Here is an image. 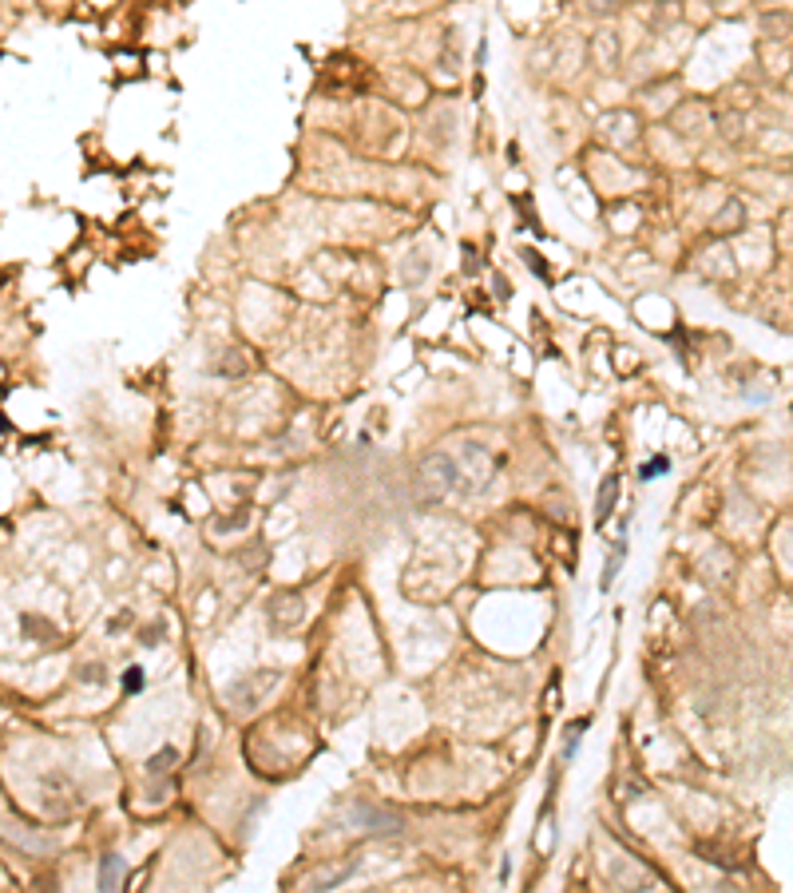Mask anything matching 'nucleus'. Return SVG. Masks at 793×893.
<instances>
[{
    "mask_svg": "<svg viewBox=\"0 0 793 893\" xmlns=\"http://www.w3.org/2000/svg\"><path fill=\"white\" fill-rule=\"evenodd\" d=\"M421 481H425V493L429 500H440L445 493H452L460 481V469L452 457H445V452H433L425 464H421Z\"/></svg>",
    "mask_w": 793,
    "mask_h": 893,
    "instance_id": "1",
    "label": "nucleus"
},
{
    "mask_svg": "<svg viewBox=\"0 0 793 893\" xmlns=\"http://www.w3.org/2000/svg\"><path fill=\"white\" fill-rule=\"evenodd\" d=\"M278 684V672H258L251 675V679H242V684H234L227 691V707L239 711V715H246V711H254L258 703H263V696L270 691V687Z\"/></svg>",
    "mask_w": 793,
    "mask_h": 893,
    "instance_id": "2",
    "label": "nucleus"
},
{
    "mask_svg": "<svg viewBox=\"0 0 793 893\" xmlns=\"http://www.w3.org/2000/svg\"><path fill=\"white\" fill-rule=\"evenodd\" d=\"M270 620H274V627H294L302 620V596L294 592H282L278 596V603H270Z\"/></svg>",
    "mask_w": 793,
    "mask_h": 893,
    "instance_id": "3",
    "label": "nucleus"
},
{
    "mask_svg": "<svg viewBox=\"0 0 793 893\" xmlns=\"http://www.w3.org/2000/svg\"><path fill=\"white\" fill-rule=\"evenodd\" d=\"M615 500H619V476H607L599 485V500H596V524H603L615 512Z\"/></svg>",
    "mask_w": 793,
    "mask_h": 893,
    "instance_id": "4",
    "label": "nucleus"
},
{
    "mask_svg": "<svg viewBox=\"0 0 793 893\" xmlns=\"http://www.w3.org/2000/svg\"><path fill=\"white\" fill-rule=\"evenodd\" d=\"M124 878H127V870H124V858H104V870H100V885L104 890H119L124 885Z\"/></svg>",
    "mask_w": 793,
    "mask_h": 893,
    "instance_id": "5",
    "label": "nucleus"
},
{
    "mask_svg": "<svg viewBox=\"0 0 793 893\" xmlns=\"http://www.w3.org/2000/svg\"><path fill=\"white\" fill-rule=\"evenodd\" d=\"M175 758H179V754H175V747H167V751H159L155 758H151L148 770H151V775H163V770H171Z\"/></svg>",
    "mask_w": 793,
    "mask_h": 893,
    "instance_id": "6",
    "label": "nucleus"
},
{
    "mask_svg": "<svg viewBox=\"0 0 793 893\" xmlns=\"http://www.w3.org/2000/svg\"><path fill=\"white\" fill-rule=\"evenodd\" d=\"M667 469H670V461H667V457H655V461H647L643 469H639V476H643V481H651V476L667 473Z\"/></svg>",
    "mask_w": 793,
    "mask_h": 893,
    "instance_id": "7",
    "label": "nucleus"
},
{
    "mask_svg": "<svg viewBox=\"0 0 793 893\" xmlns=\"http://www.w3.org/2000/svg\"><path fill=\"white\" fill-rule=\"evenodd\" d=\"M623 552H627L623 545H619V552H611L607 572H603V588H611V584H615V572H619V564H623Z\"/></svg>",
    "mask_w": 793,
    "mask_h": 893,
    "instance_id": "8",
    "label": "nucleus"
},
{
    "mask_svg": "<svg viewBox=\"0 0 793 893\" xmlns=\"http://www.w3.org/2000/svg\"><path fill=\"white\" fill-rule=\"evenodd\" d=\"M124 687H127V691H139V687H143V675H139V672H127Z\"/></svg>",
    "mask_w": 793,
    "mask_h": 893,
    "instance_id": "9",
    "label": "nucleus"
}]
</instances>
